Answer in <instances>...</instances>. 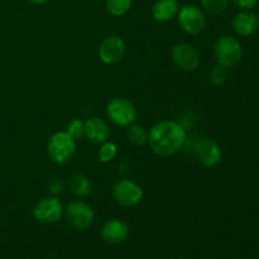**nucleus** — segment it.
I'll return each mask as SVG.
<instances>
[{
    "label": "nucleus",
    "instance_id": "4",
    "mask_svg": "<svg viewBox=\"0 0 259 259\" xmlns=\"http://www.w3.org/2000/svg\"><path fill=\"white\" fill-rule=\"evenodd\" d=\"M68 225L76 230H86L94 224L95 214L93 207L82 200H72L63 209Z\"/></svg>",
    "mask_w": 259,
    "mask_h": 259
},
{
    "label": "nucleus",
    "instance_id": "15",
    "mask_svg": "<svg viewBox=\"0 0 259 259\" xmlns=\"http://www.w3.org/2000/svg\"><path fill=\"white\" fill-rule=\"evenodd\" d=\"M180 5L177 0H157L152 7V17L157 22H169L177 17Z\"/></svg>",
    "mask_w": 259,
    "mask_h": 259
},
{
    "label": "nucleus",
    "instance_id": "8",
    "mask_svg": "<svg viewBox=\"0 0 259 259\" xmlns=\"http://www.w3.org/2000/svg\"><path fill=\"white\" fill-rule=\"evenodd\" d=\"M32 214L37 222L43 224H53L63 217V206L57 196L50 195L35 202Z\"/></svg>",
    "mask_w": 259,
    "mask_h": 259
},
{
    "label": "nucleus",
    "instance_id": "24",
    "mask_svg": "<svg viewBox=\"0 0 259 259\" xmlns=\"http://www.w3.org/2000/svg\"><path fill=\"white\" fill-rule=\"evenodd\" d=\"M233 3L243 10H252L258 4V0H233Z\"/></svg>",
    "mask_w": 259,
    "mask_h": 259
},
{
    "label": "nucleus",
    "instance_id": "2",
    "mask_svg": "<svg viewBox=\"0 0 259 259\" xmlns=\"http://www.w3.org/2000/svg\"><path fill=\"white\" fill-rule=\"evenodd\" d=\"M214 57L218 65L223 67H235L243 57V50L239 40L230 35L219 37L214 45Z\"/></svg>",
    "mask_w": 259,
    "mask_h": 259
},
{
    "label": "nucleus",
    "instance_id": "17",
    "mask_svg": "<svg viewBox=\"0 0 259 259\" xmlns=\"http://www.w3.org/2000/svg\"><path fill=\"white\" fill-rule=\"evenodd\" d=\"M126 138L134 146H143L148 142V131L139 124H131L126 126Z\"/></svg>",
    "mask_w": 259,
    "mask_h": 259
},
{
    "label": "nucleus",
    "instance_id": "21",
    "mask_svg": "<svg viewBox=\"0 0 259 259\" xmlns=\"http://www.w3.org/2000/svg\"><path fill=\"white\" fill-rule=\"evenodd\" d=\"M228 80V68L217 65L209 71V81L214 86H222Z\"/></svg>",
    "mask_w": 259,
    "mask_h": 259
},
{
    "label": "nucleus",
    "instance_id": "12",
    "mask_svg": "<svg viewBox=\"0 0 259 259\" xmlns=\"http://www.w3.org/2000/svg\"><path fill=\"white\" fill-rule=\"evenodd\" d=\"M101 238L109 244H120L129 237V227L119 219L106 220L101 227Z\"/></svg>",
    "mask_w": 259,
    "mask_h": 259
},
{
    "label": "nucleus",
    "instance_id": "10",
    "mask_svg": "<svg viewBox=\"0 0 259 259\" xmlns=\"http://www.w3.org/2000/svg\"><path fill=\"white\" fill-rule=\"evenodd\" d=\"M98 55L105 65H116L125 55V43L119 35H109L99 45Z\"/></svg>",
    "mask_w": 259,
    "mask_h": 259
},
{
    "label": "nucleus",
    "instance_id": "1",
    "mask_svg": "<svg viewBox=\"0 0 259 259\" xmlns=\"http://www.w3.org/2000/svg\"><path fill=\"white\" fill-rule=\"evenodd\" d=\"M186 129L175 120H161L148 132V142L152 152L159 157H172L186 146Z\"/></svg>",
    "mask_w": 259,
    "mask_h": 259
},
{
    "label": "nucleus",
    "instance_id": "3",
    "mask_svg": "<svg viewBox=\"0 0 259 259\" xmlns=\"http://www.w3.org/2000/svg\"><path fill=\"white\" fill-rule=\"evenodd\" d=\"M76 152L75 139L67 132H57L47 143L48 157L57 164H65L73 157Z\"/></svg>",
    "mask_w": 259,
    "mask_h": 259
},
{
    "label": "nucleus",
    "instance_id": "7",
    "mask_svg": "<svg viewBox=\"0 0 259 259\" xmlns=\"http://www.w3.org/2000/svg\"><path fill=\"white\" fill-rule=\"evenodd\" d=\"M177 22L184 32L194 35L204 30L206 18H205L204 10L200 9L196 5L187 4L180 8L177 13Z\"/></svg>",
    "mask_w": 259,
    "mask_h": 259
},
{
    "label": "nucleus",
    "instance_id": "19",
    "mask_svg": "<svg viewBox=\"0 0 259 259\" xmlns=\"http://www.w3.org/2000/svg\"><path fill=\"white\" fill-rule=\"evenodd\" d=\"M202 10L211 15H219L227 10L229 0H200Z\"/></svg>",
    "mask_w": 259,
    "mask_h": 259
},
{
    "label": "nucleus",
    "instance_id": "20",
    "mask_svg": "<svg viewBox=\"0 0 259 259\" xmlns=\"http://www.w3.org/2000/svg\"><path fill=\"white\" fill-rule=\"evenodd\" d=\"M116 154H118V146L113 143V142L106 141L101 143L98 157L101 163H109V162H111L115 158Z\"/></svg>",
    "mask_w": 259,
    "mask_h": 259
},
{
    "label": "nucleus",
    "instance_id": "25",
    "mask_svg": "<svg viewBox=\"0 0 259 259\" xmlns=\"http://www.w3.org/2000/svg\"><path fill=\"white\" fill-rule=\"evenodd\" d=\"M29 2L34 5H45V4H47L50 0H29Z\"/></svg>",
    "mask_w": 259,
    "mask_h": 259
},
{
    "label": "nucleus",
    "instance_id": "16",
    "mask_svg": "<svg viewBox=\"0 0 259 259\" xmlns=\"http://www.w3.org/2000/svg\"><path fill=\"white\" fill-rule=\"evenodd\" d=\"M67 187L68 191L73 196H76L77 199H81V197H86L90 195L91 190H93V184H91L90 179L86 175L73 174L68 177Z\"/></svg>",
    "mask_w": 259,
    "mask_h": 259
},
{
    "label": "nucleus",
    "instance_id": "5",
    "mask_svg": "<svg viewBox=\"0 0 259 259\" xmlns=\"http://www.w3.org/2000/svg\"><path fill=\"white\" fill-rule=\"evenodd\" d=\"M137 109L132 101L125 98H114L106 105L109 120L118 126H129L137 119Z\"/></svg>",
    "mask_w": 259,
    "mask_h": 259
},
{
    "label": "nucleus",
    "instance_id": "11",
    "mask_svg": "<svg viewBox=\"0 0 259 259\" xmlns=\"http://www.w3.org/2000/svg\"><path fill=\"white\" fill-rule=\"evenodd\" d=\"M194 152L202 166L212 168L222 161V149L219 144L210 138H200L195 143Z\"/></svg>",
    "mask_w": 259,
    "mask_h": 259
},
{
    "label": "nucleus",
    "instance_id": "22",
    "mask_svg": "<svg viewBox=\"0 0 259 259\" xmlns=\"http://www.w3.org/2000/svg\"><path fill=\"white\" fill-rule=\"evenodd\" d=\"M66 132L72 137L73 139H78L83 137V132H85V121H82L78 118H73L68 121Z\"/></svg>",
    "mask_w": 259,
    "mask_h": 259
},
{
    "label": "nucleus",
    "instance_id": "18",
    "mask_svg": "<svg viewBox=\"0 0 259 259\" xmlns=\"http://www.w3.org/2000/svg\"><path fill=\"white\" fill-rule=\"evenodd\" d=\"M133 0H106V12L113 17H121L131 10Z\"/></svg>",
    "mask_w": 259,
    "mask_h": 259
},
{
    "label": "nucleus",
    "instance_id": "9",
    "mask_svg": "<svg viewBox=\"0 0 259 259\" xmlns=\"http://www.w3.org/2000/svg\"><path fill=\"white\" fill-rule=\"evenodd\" d=\"M171 57L175 65L185 72L195 71L200 65V53L189 43H177L172 47Z\"/></svg>",
    "mask_w": 259,
    "mask_h": 259
},
{
    "label": "nucleus",
    "instance_id": "13",
    "mask_svg": "<svg viewBox=\"0 0 259 259\" xmlns=\"http://www.w3.org/2000/svg\"><path fill=\"white\" fill-rule=\"evenodd\" d=\"M232 28L238 35H242V37L252 35L259 28L258 15L250 10H244L235 15L232 22Z\"/></svg>",
    "mask_w": 259,
    "mask_h": 259
},
{
    "label": "nucleus",
    "instance_id": "23",
    "mask_svg": "<svg viewBox=\"0 0 259 259\" xmlns=\"http://www.w3.org/2000/svg\"><path fill=\"white\" fill-rule=\"evenodd\" d=\"M66 184L61 177H52L47 184V191L51 196H58L65 191Z\"/></svg>",
    "mask_w": 259,
    "mask_h": 259
},
{
    "label": "nucleus",
    "instance_id": "6",
    "mask_svg": "<svg viewBox=\"0 0 259 259\" xmlns=\"http://www.w3.org/2000/svg\"><path fill=\"white\" fill-rule=\"evenodd\" d=\"M143 189L129 179H121L113 186V197L120 206H137L143 199Z\"/></svg>",
    "mask_w": 259,
    "mask_h": 259
},
{
    "label": "nucleus",
    "instance_id": "14",
    "mask_svg": "<svg viewBox=\"0 0 259 259\" xmlns=\"http://www.w3.org/2000/svg\"><path fill=\"white\" fill-rule=\"evenodd\" d=\"M83 137H86L93 143L101 144L108 141L110 137V128L104 119L94 116L85 121Z\"/></svg>",
    "mask_w": 259,
    "mask_h": 259
}]
</instances>
